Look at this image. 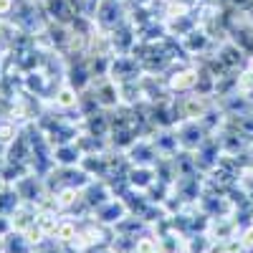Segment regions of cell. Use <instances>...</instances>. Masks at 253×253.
<instances>
[{
    "label": "cell",
    "mask_w": 253,
    "mask_h": 253,
    "mask_svg": "<svg viewBox=\"0 0 253 253\" xmlns=\"http://www.w3.org/2000/svg\"><path fill=\"white\" fill-rule=\"evenodd\" d=\"M91 18L96 28L101 31H114L122 23L129 20V8H126V0H96L91 8Z\"/></svg>",
    "instance_id": "6da1fadb"
},
{
    "label": "cell",
    "mask_w": 253,
    "mask_h": 253,
    "mask_svg": "<svg viewBox=\"0 0 253 253\" xmlns=\"http://www.w3.org/2000/svg\"><path fill=\"white\" fill-rule=\"evenodd\" d=\"M126 215H129V208H126V203L122 200V198H117V195H112L109 200H104L94 213L89 215V218H94V220H99L101 225H109V228H114L119 220H124Z\"/></svg>",
    "instance_id": "7a4b0ae2"
},
{
    "label": "cell",
    "mask_w": 253,
    "mask_h": 253,
    "mask_svg": "<svg viewBox=\"0 0 253 253\" xmlns=\"http://www.w3.org/2000/svg\"><path fill=\"white\" fill-rule=\"evenodd\" d=\"M198 66H177V71H170L165 76V84L170 94H190L195 91V84H198Z\"/></svg>",
    "instance_id": "3957f363"
},
{
    "label": "cell",
    "mask_w": 253,
    "mask_h": 253,
    "mask_svg": "<svg viewBox=\"0 0 253 253\" xmlns=\"http://www.w3.org/2000/svg\"><path fill=\"white\" fill-rule=\"evenodd\" d=\"M79 99H81V91L63 81L61 86L56 89V94L48 99V104L53 109H58V112H76L79 109Z\"/></svg>",
    "instance_id": "277c9868"
},
{
    "label": "cell",
    "mask_w": 253,
    "mask_h": 253,
    "mask_svg": "<svg viewBox=\"0 0 253 253\" xmlns=\"http://www.w3.org/2000/svg\"><path fill=\"white\" fill-rule=\"evenodd\" d=\"M126 180H129L132 190L147 193V190L157 182V170H155V167H137V165H129V170H126Z\"/></svg>",
    "instance_id": "5b68a950"
},
{
    "label": "cell",
    "mask_w": 253,
    "mask_h": 253,
    "mask_svg": "<svg viewBox=\"0 0 253 253\" xmlns=\"http://www.w3.org/2000/svg\"><path fill=\"white\" fill-rule=\"evenodd\" d=\"M81 157H84V152L76 142L53 147V165H58V167H76V165H81Z\"/></svg>",
    "instance_id": "8992f818"
},
{
    "label": "cell",
    "mask_w": 253,
    "mask_h": 253,
    "mask_svg": "<svg viewBox=\"0 0 253 253\" xmlns=\"http://www.w3.org/2000/svg\"><path fill=\"white\" fill-rule=\"evenodd\" d=\"M36 218H38V205L20 203L10 215V225H13V230H20V233H23V230H28L31 225H36Z\"/></svg>",
    "instance_id": "52a82bcc"
},
{
    "label": "cell",
    "mask_w": 253,
    "mask_h": 253,
    "mask_svg": "<svg viewBox=\"0 0 253 253\" xmlns=\"http://www.w3.org/2000/svg\"><path fill=\"white\" fill-rule=\"evenodd\" d=\"M79 225H81V220L79 218H71V215H63L61 218V223H58V228H56V233H53V241L56 243H61L63 248H69V243L76 238V233H79Z\"/></svg>",
    "instance_id": "ba28073f"
},
{
    "label": "cell",
    "mask_w": 253,
    "mask_h": 253,
    "mask_svg": "<svg viewBox=\"0 0 253 253\" xmlns=\"http://www.w3.org/2000/svg\"><path fill=\"white\" fill-rule=\"evenodd\" d=\"M33 251H36V246L20 230H10L5 236V253H33Z\"/></svg>",
    "instance_id": "9c48e42d"
},
{
    "label": "cell",
    "mask_w": 253,
    "mask_h": 253,
    "mask_svg": "<svg viewBox=\"0 0 253 253\" xmlns=\"http://www.w3.org/2000/svg\"><path fill=\"white\" fill-rule=\"evenodd\" d=\"M23 203L20 200V195H18V190L10 185V187H5V190H0V215H13V210Z\"/></svg>",
    "instance_id": "30bf717a"
},
{
    "label": "cell",
    "mask_w": 253,
    "mask_h": 253,
    "mask_svg": "<svg viewBox=\"0 0 253 253\" xmlns=\"http://www.w3.org/2000/svg\"><path fill=\"white\" fill-rule=\"evenodd\" d=\"M134 253H162V246H160V236H157V233H150V230H144L142 236H137V243H134Z\"/></svg>",
    "instance_id": "8fae6325"
},
{
    "label": "cell",
    "mask_w": 253,
    "mask_h": 253,
    "mask_svg": "<svg viewBox=\"0 0 253 253\" xmlns=\"http://www.w3.org/2000/svg\"><path fill=\"white\" fill-rule=\"evenodd\" d=\"M33 253H69V251L63 248L61 243H56L53 238H46L43 243H38V246H36V251H33Z\"/></svg>",
    "instance_id": "7c38bea8"
},
{
    "label": "cell",
    "mask_w": 253,
    "mask_h": 253,
    "mask_svg": "<svg viewBox=\"0 0 253 253\" xmlns=\"http://www.w3.org/2000/svg\"><path fill=\"white\" fill-rule=\"evenodd\" d=\"M15 8V0H0V20H10Z\"/></svg>",
    "instance_id": "4fadbf2b"
},
{
    "label": "cell",
    "mask_w": 253,
    "mask_h": 253,
    "mask_svg": "<svg viewBox=\"0 0 253 253\" xmlns=\"http://www.w3.org/2000/svg\"><path fill=\"white\" fill-rule=\"evenodd\" d=\"M13 230V225H10V218L8 215H0V236H8Z\"/></svg>",
    "instance_id": "5bb4252c"
},
{
    "label": "cell",
    "mask_w": 253,
    "mask_h": 253,
    "mask_svg": "<svg viewBox=\"0 0 253 253\" xmlns=\"http://www.w3.org/2000/svg\"><path fill=\"white\" fill-rule=\"evenodd\" d=\"M0 253H5V236H0Z\"/></svg>",
    "instance_id": "9a60e30c"
},
{
    "label": "cell",
    "mask_w": 253,
    "mask_h": 253,
    "mask_svg": "<svg viewBox=\"0 0 253 253\" xmlns=\"http://www.w3.org/2000/svg\"><path fill=\"white\" fill-rule=\"evenodd\" d=\"M5 152H8V150H5V144L0 142V157H5Z\"/></svg>",
    "instance_id": "2e32d148"
},
{
    "label": "cell",
    "mask_w": 253,
    "mask_h": 253,
    "mask_svg": "<svg viewBox=\"0 0 253 253\" xmlns=\"http://www.w3.org/2000/svg\"><path fill=\"white\" fill-rule=\"evenodd\" d=\"M3 76H5V71H3V58H0V81H3Z\"/></svg>",
    "instance_id": "e0dca14e"
},
{
    "label": "cell",
    "mask_w": 253,
    "mask_h": 253,
    "mask_svg": "<svg viewBox=\"0 0 253 253\" xmlns=\"http://www.w3.org/2000/svg\"><path fill=\"white\" fill-rule=\"evenodd\" d=\"M248 69H253V56L248 58Z\"/></svg>",
    "instance_id": "ac0fdd59"
},
{
    "label": "cell",
    "mask_w": 253,
    "mask_h": 253,
    "mask_svg": "<svg viewBox=\"0 0 253 253\" xmlns=\"http://www.w3.org/2000/svg\"><path fill=\"white\" fill-rule=\"evenodd\" d=\"M41 3H43V0H41Z\"/></svg>",
    "instance_id": "d6986e66"
}]
</instances>
